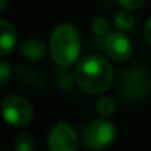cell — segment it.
Instances as JSON below:
<instances>
[{
    "mask_svg": "<svg viewBox=\"0 0 151 151\" xmlns=\"http://www.w3.org/2000/svg\"><path fill=\"white\" fill-rule=\"evenodd\" d=\"M151 88L150 74L142 68H127L122 76L120 92L126 101H139L144 99Z\"/></svg>",
    "mask_w": 151,
    "mask_h": 151,
    "instance_id": "4",
    "label": "cell"
},
{
    "mask_svg": "<svg viewBox=\"0 0 151 151\" xmlns=\"http://www.w3.org/2000/svg\"><path fill=\"white\" fill-rule=\"evenodd\" d=\"M113 79L114 73L111 64L99 55H89L83 58L76 68V80L88 93L105 92L111 86Z\"/></svg>",
    "mask_w": 151,
    "mask_h": 151,
    "instance_id": "1",
    "label": "cell"
},
{
    "mask_svg": "<svg viewBox=\"0 0 151 151\" xmlns=\"http://www.w3.org/2000/svg\"><path fill=\"white\" fill-rule=\"evenodd\" d=\"M2 113L6 123L15 127L27 126L33 119L31 104L19 95H11L5 98L2 102Z\"/></svg>",
    "mask_w": 151,
    "mask_h": 151,
    "instance_id": "5",
    "label": "cell"
},
{
    "mask_svg": "<svg viewBox=\"0 0 151 151\" xmlns=\"http://www.w3.org/2000/svg\"><path fill=\"white\" fill-rule=\"evenodd\" d=\"M50 55L52 59L62 68L76 62L80 55V36L71 24H59L50 36Z\"/></svg>",
    "mask_w": 151,
    "mask_h": 151,
    "instance_id": "2",
    "label": "cell"
},
{
    "mask_svg": "<svg viewBox=\"0 0 151 151\" xmlns=\"http://www.w3.org/2000/svg\"><path fill=\"white\" fill-rule=\"evenodd\" d=\"M117 3L127 11H133V9H139L145 3V0H117Z\"/></svg>",
    "mask_w": 151,
    "mask_h": 151,
    "instance_id": "14",
    "label": "cell"
},
{
    "mask_svg": "<svg viewBox=\"0 0 151 151\" xmlns=\"http://www.w3.org/2000/svg\"><path fill=\"white\" fill-rule=\"evenodd\" d=\"M11 73H12L11 65L6 61H2V64H0V85H5L8 82Z\"/></svg>",
    "mask_w": 151,
    "mask_h": 151,
    "instance_id": "15",
    "label": "cell"
},
{
    "mask_svg": "<svg viewBox=\"0 0 151 151\" xmlns=\"http://www.w3.org/2000/svg\"><path fill=\"white\" fill-rule=\"evenodd\" d=\"M0 30H2V36H0V53L9 55L15 49V45H17V31H15L14 25L6 19L0 21Z\"/></svg>",
    "mask_w": 151,
    "mask_h": 151,
    "instance_id": "9",
    "label": "cell"
},
{
    "mask_svg": "<svg viewBox=\"0 0 151 151\" xmlns=\"http://www.w3.org/2000/svg\"><path fill=\"white\" fill-rule=\"evenodd\" d=\"M116 135H117L116 126L110 120L98 119V120L91 122L85 127L82 133V139H83V144L89 150L101 151L113 144V141L116 139Z\"/></svg>",
    "mask_w": 151,
    "mask_h": 151,
    "instance_id": "3",
    "label": "cell"
},
{
    "mask_svg": "<svg viewBox=\"0 0 151 151\" xmlns=\"http://www.w3.org/2000/svg\"><path fill=\"white\" fill-rule=\"evenodd\" d=\"M145 39L148 40V43L151 45V17H150V19L147 21V24H145Z\"/></svg>",
    "mask_w": 151,
    "mask_h": 151,
    "instance_id": "16",
    "label": "cell"
},
{
    "mask_svg": "<svg viewBox=\"0 0 151 151\" xmlns=\"http://www.w3.org/2000/svg\"><path fill=\"white\" fill-rule=\"evenodd\" d=\"M15 151H34V139L30 133H19L14 141Z\"/></svg>",
    "mask_w": 151,
    "mask_h": 151,
    "instance_id": "12",
    "label": "cell"
},
{
    "mask_svg": "<svg viewBox=\"0 0 151 151\" xmlns=\"http://www.w3.org/2000/svg\"><path fill=\"white\" fill-rule=\"evenodd\" d=\"M47 145L50 151H76L77 136H76L74 129L64 122L55 124L49 132Z\"/></svg>",
    "mask_w": 151,
    "mask_h": 151,
    "instance_id": "6",
    "label": "cell"
},
{
    "mask_svg": "<svg viewBox=\"0 0 151 151\" xmlns=\"http://www.w3.org/2000/svg\"><path fill=\"white\" fill-rule=\"evenodd\" d=\"M92 30L98 36H104L108 31V21L105 18H95L92 22Z\"/></svg>",
    "mask_w": 151,
    "mask_h": 151,
    "instance_id": "13",
    "label": "cell"
},
{
    "mask_svg": "<svg viewBox=\"0 0 151 151\" xmlns=\"http://www.w3.org/2000/svg\"><path fill=\"white\" fill-rule=\"evenodd\" d=\"M96 110H98V113L102 117H110L116 111V101H114V98L108 96V95L99 98L98 102H96Z\"/></svg>",
    "mask_w": 151,
    "mask_h": 151,
    "instance_id": "11",
    "label": "cell"
},
{
    "mask_svg": "<svg viewBox=\"0 0 151 151\" xmlns=\"http://www.w3.org/2000/svg\"><path fill=\"white\" fill-rule=\"evenodd\" d=\"M19 52L28 61H40L46 55V43L39 37H30L21 45Z\"/></svg>",
    "mask_w": 151,
    "mask_h": 151,
    "instance_id": "8",
    "label": "cell"
},
{
    "mask_svg": "<svg viewBox=\"0 0 151 151\" xmlns=\"http://www.w3.org/2000/svg\"><path fill=\"white\" fill-rule=\"evenodd\" d=\"M6 2H8V0H2V6H0V9H2V11H5V8H6Z\"/></svg>",
    "mask_w": 151,
    "mask_h": 151,
    "instance_id": "17",
    "label": "cell"
},
{
    "mask_svg": "<svg viewBox=\"0 0 151 151\" xmlns=\"http://www.w3.org/2000/svg\"><path fill=\"white\" fill-rule=\"evenodd\" d=\"M135 22H136V19H135L133 14L129 12V11H119V12L114 15V24H116V27H117L119 30H122V31H129V30H132V28L135 27Z\"/></svg>",
    "mask_w": 151,
    "mask_h": 151,
    "instance_id": "10",
    "label": "cell"
},
{
    "mask_svg": "<svg viewBox=\"0 0 151 151\" xmlns=\"http://www.w3.org/2000/svg\"><path fill=\"white\" fill-rule=\"evenodd\" d=\"M105 50L116 61H127L132 55V42L122 31H113L105 37Z\"/></svg>",
    "mask_w": 151,
    "mask_h": 151,
    "instance_id": "7",
    "label": "cell"
}]
</instances>
